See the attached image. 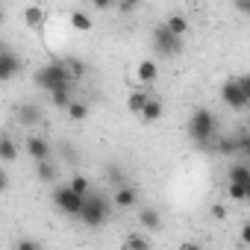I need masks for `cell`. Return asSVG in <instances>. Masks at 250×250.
Instances as JSON below:
<instances>
[{
	"label": "cell",
	"mask_w": 250,
	"mask_h": 250,
	"mask_svg": "<svg viewBox=\"0 0 250 250\" xmlns=\"http://www.w3.org/2000/svg\"><path fill=\"white\" fill-rule=\"evenodd\" d=\"M112 215V200L106 194H97V191H88L83 197V206H80V221L85 227H103Z\"/></svg>",
	"instance_id": "1"
},
{
	"label": "cell",
	"mask_w": 250,
	"mask_h": 250,
	"mask_svg": "<svg viewBox=\"0 0 250 250\" xmlns=\"http://www.w3.org/2000/svg\"><path fill=\"white\" fill-rule=\"evenodd\" d=\"M215 130H218L215 112H209V109H194V112H191V118H188V136H191L200 147L215 139Z\"/></svg>",
	"instance_id": "2"
},
{
	"label": "cell",
	"mask_w": 250,
	"mask_h": 250,
	"mask_svg": "<svg viewBox=\"0 0 250 250\" xmlns=\"http://www.w3.org/2000/svg\"><path fill=\"white\" fill-rule=\"evenodd\" d=\"M221 100H224L229 109H235V112L247 109V106H250V77L244 74V77L227 80L224 88H221Z\"/></svg>",
	"instance_id": "3"
},
{
	"label": "cell",
	"mask_w": 250,
	"mask_h": 250,
	"mask_svg": "<svg viewBox=\"0 0 250 250\" xmlns=\"http://www.w3.org/2000/svg\"><path fill=\"white\" fill-rule=\"evenodd\" d=\"M36 85L53 94L56 88L71 85V77H68V71H65L62 62H47V65H42V68L36 71Z\"/></svg>",
	"instance_id": "4"
},
{
	"label": "cell",
	"mask_w": 250,
	"mask_h": 250,
	"mask_svg": "<svg viewBox=\"0 0 250 250\" xmlns=\"http://www.w3.org/2000/svg\"><path fill=\"white\" fill-rule=\"evenodd\" d=\"M153 47L159 50V56H177L183 53V39L180 36H171L162 24L153 30Z\"/></svg>",
	"instance_id": "5"
},
{
	"label": "cell",
	"mask_w": 250,
	"mask_h": 250,
	"mask_svg": "<svg viewBox=\"0 0 250 250\" xmlns=\"http://www.w3.org/2000/svg\"><path fill=\"white\" fill-rule=\"evenodd\" d=\"M53 203H56V209H59L62 215L77 218V215H80V206H83V197H77L68 186H62V188H53Z\"/></svg>",
	"instance_id": "6"
},
{
	"label": "cell",
	"mask_w": 250,
	"mask_h": 250,
	"mask_svg": "<svg viewBox=\"0 0 250 250\" xmlns=\"http://www.w3.org/2000/svg\"><path fill=\"white\" fill-rule=\"evenodd\" d=\"M136 203H139V191L130 183H124L112 191V206H118V209H133Z\"/></svg>",
	"instance_id": "7"
},
{
	"label": "cell",
	"mask_w": 250,
	"mask_h": 250,
	"mask_svg": "<svg viewBox=\"0 0 250 250\" xmlns=\"http://www.w3.org/2000/svg\"><path fill=\"white\" fill-rule=\"evenodd\" d=\"M18 71H21V59L15 53H9V50H0V83L15 80Z\"/></svg>",
	"instance_id": "8"
},
{
	"label": "cell",
	"mask_w": 250,
	"mask_h": 250,
	"mask_svg": "<svg viewBox=\"0 0 250 250\" xmlns=\"http://www.w3.org/2000/svg\"><path fill=\"white\" fill-rule=\"evenodd\" d=\"M27 153H30L36 162L50 159V145H47V139H42V136H30V139H27Z\"/></svg>",
	"instance_id": "9"
},
{
	"label": "cell",
	"mask_w": 250,
	"mask_h": 250,
	"mask_svg": "<svg viewBox=\"0 0 250 250\" xmlns=\"http://www.w3.org/2000/svg\"><path fill=\"white\" fill-rule=\"evenodd\" d=\"M139 115H142V121H147V124H153V121H159V118H162V100L150 94V100L145 103V109H142Z\"/></svg>",
	"instance_id": "10"
},
{
	"label": "cell",
	"mask_w": 250,
	"mask_h": 250,
	"mask_svg": "<svg viewBox=\"0 0 250 250\" xmlns=\"http://www.w3.org/2000/svg\"><path fill=\"white\" fill-rule=\"evenodd\" d=\"M139 221H142V227L150 229V232H159V229H162V215H159L156 209H142V212H139Z\"/></svg>",
	"instance_id": "11"
},
{
	"label": "cell",
	"mask_w": 250,
	"mask_h": 250,
	"mask_svg": "<svg viewBox=\"0 0 250 250\" xmlns=\"http://www.w3.org/2000/svg\"><path fill=\"white\" fill-rule=\"evenodd\" d=\"M62 65H65V71H68L71 83H77V80H83V77H85V62H83V59L68 56V59H62Z\"/></svg>",
	"instance_id": "12"
},
{
	"label": "cell",
	"mask_w": 250,
	"mask_h": 250,
	"mask_svg": "<svg viewBox=\"0 0 250 250\" xmlns=\"http://www.w3.org/2000/svg\"><path fill=\"white\" fill-rule=\"evenodd\" d=\"M162 27H165L171 36H180V39H183L186 30H188V21H186V15H168V21H165Z\"/></svg>",
	"instance_id": "13"
},
{
	"label": "cell",
	"mask_w": 250,
	"mask_h": 250,
	"mask_svg": "<svg viewBox=\"0 0 250 250\" xmlns=\"http://www.w3.org/2000/svg\"><path fill=\"white\" fill-rule=\"evenodd\" d=\"M147 100H150V91H147V88H136V91L127 97V109L139 115V112L145 109V103H147Z\"/></svg>",
	"instance_id": "14"
},
{
	"label": "cell",
	"mask_w": 250,
	"mask_h": 250,
	"mask_svg": "<svg viewBox=\"0 0 250 250\" xmlns=\"http://www.w3.org/2000/svg\"><path fill=\"white\" fill-rule=\"evenodd\" d=\"M24 21H27L30 30H42V24H44V9H42V6H27V9H24Z\"/></svg>",
	"instance_id": "15"
},
{
	"label": "cell",
	"mask_w": 250,
	"mask_h": 250,
	"mask_svg": "<svg viewBox=\"0 0 250 250\" xmlns=\"http://www.w3.org/2000/svg\"><path fill=\"white\" fill-rule=\"evenodd\" d=\"M156 62H150V59H145L142 65H139V71H136V77L145 83V85H150V83H156Z\"/></svg>",
	"instance_id": "16"
},
{
	"label": "cell",
	"mask_w": 250,
	"mask_h": 250,
	"mask_svg": "<svg viewBox=\"0 0 250 250\" xmlns=\"http://www.w3.org/2000/svg\"><path fill=\"white\" fill-rule=\"evenodd\" d=\"M56 174H59V171H56V165H53L50 159L36 162V177H39L42 183H53V180H56Z\"/></svg>",
	"instance_id": "17"
},
{
	"label": "cell",
	"mask_w": 250,
	"mask_h": 250,
	"mask_svg": "<svg viewBox=\"0 0 250 250\" xmlns=\"http://www.w3.org/2000/svg\"><path fill=\"white\" fill-rule=\"evenodd\" d=\"M124 250H150V241L142 232H130L127 238H124Z\"/></svg>",
	"instance_id": "18"
},
{
	"label": "cell",
	"mask_w": 250,
	"mask_h": 250,
	"mask_svg": "<svg viewBox=\"0 0 250 250\" xmlns=\"http://www.w3.org/2000/svg\"><path fill=\"white\" fill-rule=\"evenodd\" d=\"M15 156H18L15 142L9 136H0V159H3V162H15Z\"/></svg>",
	"instance_id": "19"
},
{
	"label": "cell",
	"mask_w": 250,
	"mask_h": 250,
	"mask_svg": "<svg viewBox=\"0 0 250 250\" xmlns=\"http://www.w3.org/2000/svg\"><path fill=\"white\" fill-rule=\"evenodd\" d=\"M50 100H53V106H56V109H68V106H71V100H74V94H71V85H65V88H56V91L50 94Z\"/></svg>",
	"instance_id": "20"
},
{
	"label": "cell",
	"mask_w": 250,
	"mask_h": 250,
	"mask_svg": "<svg viewBox=\"0 0 250 250\" xmlns=\"http://www.w3.org/2000/svg\"><path fill=\"white\" fill-rule=\"evenodd\" d=\"M39 118H42V109H39L36 103H27V106L18 109V121H21V124H36Z\"/></svg>",
	"instance_id": "21"
},
{
	"label": "cell",
	"mask_w": 250,
	"mask_h": 250,
	"mask_svg": "<svg viewBox=\"0 0 250 250\" xmlns=\"http://www.w3.org/2000/svg\"><path fill=\"white\" fill-rule=\"evenodd\" d=\"M227 180L229 183H238V186H250V168L247 165H232Z\"/></svg>",
	"instance_id": "22"
},
{
	"label": "cell",
	"mask_w": 250,
	"mask_h": 250,
	"mask_svg": "<svg viewBox=\"0 0 250 250\" xmlns=\"http://www.w3.org/2000/svg\"><path fill=\"white\" fill-rule=\"evenodd\" d=\"M71 27L80 30V33H88V30H91V18H88L83 9H74V12H71Z\"/></svg>",
	"instance_id": "23"
},
{
	"label": "cell",
	"mask_w": 250,
	"mask_h": 250,
	"mask_svg": "<svg viewBox=\"0 0 250 250\" xmlns=\"http://www.w3.org/2000/svg\"><path fill=\"white\" fill-rule=\"evenodd\" d=\"M68 188L77 194V197H85L88 191H91V183H88V177H83V174H77L71 183H68Z\"/></svg>",
	"instance_id": "24"
},
{
	"label": "cell",
	"mask_w": 250,
	"mask_h": 250,
	"mask_svg": "<svg viewBox=\"0 0 250 250\" xmlns=\"http://www.w3.org/2000/svg\"><path fill=\"white\" fill-rule=\"evenodd\" d=\"M65 112H68L71 121H85V118H88V106H85L83 100H71V106H68Z\"/></svg>",
	"instance_id": "25"
},
{
	"label": "cell",
	"mask_w": 250,
	"mask_h": 250,
	"mask_svg": "<svg viewBox=\"0 0 250 250\" xmlns=\"http://www.w3.org/2000/svg\"><path fill=\"white\" fill-rule=\"evenodd\" d=\"M227 194H229L232 200L244 203V200L250 197V186H238V183H229V186H227Z\"/></svg>",
	"instance_id": "26"
},
{
	"label": "cell",
	"mask_w": 250,
	"mask_h": 250,
	"mask_svg": "<svg viewBox=\"0 0 250 250\" xmlns=\"http://www.w3.org/2000/svg\"><path fill=\"white\" fill-rule=\"evenodd\" d=\"M106 177L115 183V188H118V186H124V174H121V168H118V165H112V168L106 171Z\"/></svg>",
	"instance_id": "27"
},
{
	"label": "cell",
	"mask_w": 250,
	"mask_h": 250,
	"mask_svg": "<svg viewBox=\"0 0 250 250\" xmlns=\"http://www.w3.org/2000/svg\"><path fill=\"white\" fill-rule=\"evenodd\" d=\"M15 250H42V244L33 241V238H21V241L15 244Z\"/></svg>",
	"instance_id": "28"
},
{
	"label": "cell",
	"mask_w": 250,
	"mask_h": 250,
	"mask_svg": "<svg viewBox=\"0 0 250 250\" xmlns=\"http://www.w3.org/2000/svg\"><path fill=\"white\" fill-rule=\"evenodd\" d=\"M212 215H215V218L221 221V218H227V209H224L221 203H215V206H212Z\"/></svg>",
	"instance_id": "29"
},
{
	"label": "cell",
	"mask_w": 250,
	"mask_h": 250,
	"mask_svg": "<svg viewBox=\"0 0 250 250\" xmlns=\"http://www.w3.org/2000/svg\"><path fill=\"white\" fill-rule=\"evenodd\" d=\"M180 250H203V244H194V241H183Z\"/></svg>",
	"instance_id": "30"
},
{
	"label": "cell",
	"mask_w": 250,
	"mask_h": 250,
	"mask_svg": "<svg viewBox=\"0 0 250 250\" xmlns=\"http://www.w3.org/2000/svg\"><path fill=\"white\" fill-rule=\"evenodd\" d=\"M118 9H121V12H136V9H139V3H136V0H133V3H121Z\"/></svg>",
	"instance_id": "31"
},
{
	"label": "cell",
	"mask_w": 250,
	"mask_h": 250,
	"mask_svg": "<svg viewBox=\"0 0 250 250\" xmlns=\"http://www.w3.org/2000/svg\"><path fill=\"white\" fill-rule=\"evenodd\" d=\"M94 9H112V3H106V0H97V3H94Z\"/></svg>",
	"instance_id": "32"
},
{
	"label": "cell",
	"mask_w": 250,
	"mask_h": 250,
	"mask_svg": "<svg viewBox=\"0 0 250 250\" xmlns=\"http://www.w3.org/2000/svg\"><path fill=\"white\" fill-rule=\"evenodd\" d=\"M0 191H6V174L0 171Z\"/></svg>",
	"instance_id": "33"
},
{
	"label": "cell",
	"mask_w": 250,
	"mask_h": 250,
	"mask_svg": "<svg viewBox=\"0 0 250 250\" xmlns=\"http://www.w3.org/2000/svg\"><path fill=\"white\" fill-rule=\"evenodd\" d=\"M0 24H3V6H0Z\"/></svg>",
	"instance_id": "34"
},
{
	"label": "cell",
	"mask_w": 250,
	"mask_h": 250,
	"mask_svg": "<svg viewBox=\"0 0 250 250\" xmlns=\"http://www.w3.org/2000/svg\"><path fill=\"white\" fill-rule=\"evenodd\" d=\"M0 50H3V47H0Z\"/></svg>",
	"instance_id": "35"
}]
</instances>
